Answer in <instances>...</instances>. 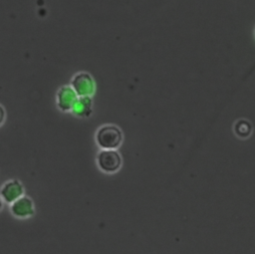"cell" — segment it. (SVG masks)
Returning a JSON list of instances; mask_svg holds the SVG:
<instances>
[{"label":"cell","mask_w":255,"mask_h":254,"mask_svg":"<svg viewBox=\"0 0 255 254\" xmlns=\"http://www.w3.org/2000/svg\"><path fill=\"white\" fill-rule=\"evenodd\" d=\"M96 141L102 149H117L123 141V132L118 127L107 125L97 131Z\"/></svg>","instance_id":"6da1fadb"},{"label":"cell","mask_w":255,"mask_h":254,"mask_svg":"<svg viewBox=\"0 0 255 254\" xmlns=\"http://www.w3.org/2000/svg\"><path fill=\"white\" fill-rule=\"evenodd\" d=\"M122 156L116 149H102L97 156L99 168L105 173H115L122 166Z\"/></svg>","instance_id":"7a4b0ae2"},{"label":"cell","mask_w":255,"mask_h":254,"mask_svg":"<svg viewBox=\"0 0 255 254\" xmlns=\"http://www.w3.org/2000/svg\"><path fill=\"white\" fill-rule=\"evenodd\" d=\"M10 212L19 219L30 218L35 214V204L31 197L24 194L10 204Z\"/></svg>","instance_id":"3957f363"},{"label":"cell","mask_w":255,"mask_h":254,"mask_svg":"<svg viewBox=\"0 0 255 254\" xmlns=\"http://www.w3.org/2000/svg\"><path fill=\"white\" fill-rule=\"evenodd\" d=\"M71 87L79 97L92 96L95 92V83L92 76L86 72L77 74L72 82Z\"/></svg>","instance_id":"277c9868"},{"label":"cell","mask_w":255,"mask_h":254,"mask_svg":"<svg viewBox=\"0 0 255 254\" xmlns=\"http://www.w3.org/2000/svg\"><path fill=\"white\" fill-rule=\"evenodd\" d=\"M24 195V186L18 179H11L5 182L0 189V196L3 201L11 204Z\"/></svg>","instance_id":"5b68a950"},{"label":"cell","mask_w":255,"mask_h":254,"mask_svg":"<svg viewBox=\"0 0 255 254\" xmlns=\"http://www.w3.org/2000/svg\"><path fill=\"white\" fill-rule=\"evenodd\" d=\"M77 93L70 86L62 87L57 93V105L63 112L72 111V108L78 99Z\"/></svg>","instance_id":"8992f818"},{"label":"cell","mask_w":255,"mask_h":254,"mask_svg":"<svg viewBox=\"0 0 255 254\" xmlns=\"http://www.w3.org/2000/svg\"><path fill=\"white\" fill-rule=\"evenodd\" d=\"M93 112V100L91 96L78 97L73 108L72 113L80 118H88Z\"/></svg>","instance_id":"52a82bcc"},{"label":"cell","mask_w":255,"mask_h":254,"mask_svg":"<svg viewBox=\"0 0 255 254\" xmlns=\"http://www.w3.org/2000/svg\"><path fill=\"white\" fill-rule=\"evenodd\" d=\"M234 131L237 134V136L248 137L252 131V127L248 121L240 120L235 123Z\"/></svg>","instance_id":"ba28073f"},{"label":"cell","mask_w":255,"mask_h":254,"mask_svg":"<svg viewBox=\"0 0 255 254\" xmlns=\"http://www.w3.org/2000/svg\"><path fill=\"white\" fill-rule=\"evenodd\" d=\"M4 120H5V110H4V108L0 105V126L3 124Z\"/></svg>","instance_id":"9c48e42d"},{"label":"cell","mask_w":255,"mask_h":254,"mask_svg":"<svg viewBox=\"0 0 255 254\" xmlns=\"http://www.w3.org/2000/svg\"><path fill=\"white\" fill-rule=\"evenodd\" d=\"M3 202H4V201H3L2 197L0 196V211H1V210H2V208H3Z\"/></svg>","instance_id":"30bf717a"},{"label":"cell","mask_w":255,"mask_h":254,"mask_svg":"<svg viewBox=\"0 0 255 254\" xmlns=\"http://www.w3.org/2000/svg\"><path fill=\"white\" fill-rule=\"evenodd\" d=\"M253 34H254V38H255V27H254V31H253Z\"/></svg>","instance_id":"8fae6325"}]
</instances>
